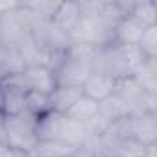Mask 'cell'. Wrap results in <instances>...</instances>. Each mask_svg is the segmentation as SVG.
<instances>
[{
    "instance_id": "cell-3",
    "label": "cell",
    "mask_w": 157,
    "mask_h": 157,
    "mask_svg": "<svg viewBox=\"0 0 157 157\" xmlns=\"http://www.w3.org/2000/svg\"><path fill=\"white\" fill-rule=\"evenodd\" d=\"M96 48L87 44H74L70 43L65 50L61 65L56 68V82L57 87H80L93 74V57Z\"/></svg>"
},
{
    "instance_id": "cell-22",
    "label": "cell",
    "mask_w": 157,
    "mask_h": 157,
    "mask_svg": "<svg viewBox=\"0 0 157 157\" xmlns=\"http://www.w3.org/2000/svg\"><path fill=\"white\" fill-rule=\"evenodd\" d=\"M4 140H6V115L0 111V142H4Z\"/></svg>"
},
{
    "instance_id": "cell-21",
    "label": "cell",
    "mask_w": 157,
    "mask_h": 157,
    "mask_svg": "<svg viewBox=\"0 0 157 157\" xmlns=\"http://www.w3.org/2000/svg\"><path fill=\"white\" fill-rule=\"evenodd\" d=\"M0 157H28V153L11 150V148H8L4 142H0Z\"/></svg>"
},
{
    "instance_id": "cell-16",
    "label": "cell",
    "mask_w": 157,
    "mask_h": 157,
    "mask_svg": "<svg viewBox=\"0 0 157 157\" xmlns=\"http://www.w3.org/2000/svg\"><path fill=\"white\" fill-rule=\"evenodd\" d=\"M129 15H131L133 19H137L144 28L157 24V6H155V2H151V0L135 2Z\"/></svg>"
},
{
    "instance_id": "cell-2",
    "label": "cell",
    "mask_w": 157,
    "mask_h": 157,
    "mask_svg": "<svg viewBox=\"0 0 157 157\" xmlns=\"http://www.w3.org/2000/svg\"><path fill=\"white\" fill-rule=\"evenodd\" d=\"M37 135H39V140H54V142L74 146V148L85 146L94 137L89 126L76 122L68 118L65 113H57V111H50L39 117Z\"/></svg>"
},
{
    "instance_id": "cell-25",
    "label": "cell",
    "mask_w": 157,
    "mask_h": 157,
    "mask_svg": "<svg viewBox=\"0 0 157 157\" xmlns=\"http://www.w3.org/2000/svg\"><path fill=\"white\" fill-rule=\"evenodd\" d=\"M72 157H74V155H72Z\"/></svg>"
},
{
    "instance_id": "cell-17",
    "label": "cell",
    "mask_w": 157,
    "mask_h": 157,
    "mask_svg": "<svg viewBox=\"0 0 157 157\" xmlns=\"http://www.w3.org/2000/svg\"><path fill=\"white\" fill-rule=\"evenodd\" d=\"M26 111H30L32 115H35L37 118L50 113L52 111V102H50V94H41L35 91H30L26 96Z\"/></svg>"
},
{
    "instance_id": "cell-15",
    "label": "cell",
    "mask_w": 157,
    "mask_h": 157,
    "mask_svg": "<svg viewBox=\"0 0 157 157\" xmlns=\"http://www.w3.org/2000/svg\"><path fill=\"white\" fill-rule=\"evenodd\" d=\"M135 80L146 93H155L157 91V57L144 61L142 68L135 76Z\"/></svg>"
},
{
    "instance_id": "cell-8",
    "label": "cell",
    "mask_w": 157,
    "mask_h": 157,
    "mask_svg": "<svg viewBox=\"0 0 157 157\" xmlns=\"http://www.w3.org/2000/svg\"><path fill=\"white\" fill-rule=\"evenodd\" d=\"M115 83L117 82L111 76H107L104 72H93L85 80V83L82 85V93H83V96H87L94 102H102L115 94Z\"/></svg>"
},
{
    "instance_id": "cell-20",
    "label": "cell",
    "mask_w": 157,
    "mask_h": 157,
    "mask_svg": "<svg viewBox=\"0 0 157 157\" xmlns=\"http://www.w3.org/2000/svg\"><path fill=\"white\" fill-rule=\"evenodd\" d=\"M22 6L26 10H30L32 13H35L37 17L46 19V21H52L54 13L59 8V2H22Z\"/></svg>"
},
{
    "instance_id": "cell-6",
    "label": "cell",
    "mask_w": 157,
    "mask_h": 157,
    "mask_svg": "<svg viewBox=\"0 0 157 157\" xmlns=\"http://www.w3.org/2000/svg\"><path fill=\"white\" fill-rule=\"evenodd\" d=\"M30 37L28 11L22 8L21 2L13 10L0 13V48L19 50V46L24 44Z\"/></svg>"
},
{
    "instance_id": "cell-14",
    "label": "cell",
    "mask_w": 157,
    "mask_h": 157,
    "mask_svg": "<svg viewBox=\"0 0 157 157\" xmlns=\"http://www.w3.org/2000/svg\"><path fill=\"white\" fill-rule=\"evenodd\" d=\"M96 113H98V102H94V100H91V98H87V96L82 94V98L78 100L65 115H67L68 118L76 120V122L87 126V124L96 117Z\"/></svg>"
},
{
    "instance_id": "cell-1",
    "label": "cell",
    "mask_w": 157,
    "mask_h": 157,
    "mask_svg": "<svg viewBox=\"0 0 157 157\" xmlns=\"http://www.w3.org/2000/svg\"><path fill=\"white\" fill-rule=\"evenodd\" d=\"M146 57L137 46H128L120 43H111L109 46L96 48L93 57V72H104L113 80L135 78L142 68Z\"/></svg>"
},
{
    "instance_id": "cell-4",
    "label": "cell",
    "mask_w": 157,
    "mask_h": 157,
    "mask_svg": "<svg viewBox=\"0 0 157 157\" xmlns=\"http://www.w3.org/2000/svg\"><path fill=\"white\" fill-rule=\"evenodd\" d=\"M39 118L30 111H22L19 115L6 117V146L22 153H30L39 142L37 135Z\"/></svg>"
},
{
    "instance_id": "cell-24",
    "label": "cell",
    "mask_w": 157,
    "mask_h": 157,
    "mask_svg": "<svg viewBox=\"0 0 157 157\" xmlns=\"http://www.w3.org/2000/svg\"><path fill=\"white\" fill-rule=\"evenodd\" d=\"M2 104H4V91H2V85H0V111H2Z\"/></svg>"
},
{
    "instance_id": "cell-19",
    "label": "cell",
    "mask_w": 157,
    "mask_h": 157,
    "mask_svg": "<svg viewBox=\"0 0 157 157\" xmlns=\"http://www.w3.org/2000/svg\"><path fill=\"white\" fill-rule=\"evenodd\" d=\"M144 155H146V146H142L133 139L120 140L115 151V157H144Z\"/></svg>"
},
{
    "instance_id": "cell-13",
    "label": "cell",
    "mask_w": 157,
    "mask_h": 157,
    "mask_svg": "<svg viewBox=\"0 0 157 157\" xmlns=\"http://www.w3.org/2000/svg\"><path fill=\"white\" fill-rule=\"evenodd\" d=\"M78 148L54 142V140H39L35 148L28 153V157H72Z\"/></svg>"
},
{
    "instance_id": "cell-10",
    "label": "cell",
    "mask_w": 157,
    "mask_h": 157,
    "mask_svg": "<svg viewBox=\"0 0 157 157\" xmlns=\"http://www.w3.org/2000/svg\"><path fill=\"white\" fill-rule=\"evenodd\" d=\"M80 17H82L80 2H72V0H68V2H59V8H57V11L52 17V24L59 32L68 35L72 32V28L78 24Z\"/></svg>"
},
{
    "instance_id": "cell-12",
    "label": "cell",
    "mask_w": 157,
    "mask_h": 157,
    "mask_svg": "<svg viewBox=\"0 0 157 157\" xmlns=\"http://www.w3.org/2000/svg\"><path fill=\"white\" fill-rule=\"evenodd\" d=\"M82 89L80 87H56L54 93L50 94L52 102V111L57 113H67L78 100L82 98Z\"/></svg>"
},
{
    "instance_id": "cell-18",
    "label": "cell",
    "mask_w": 157,
    "mask_h": 157,
    "mask_svg": "<svg viewBox=\"0 0 157 157\" xmlns=\"http://www.w3.org/2000/svg\"><path fill=\"white\" fill-rule=\"evenodd\" d=\"M140 54L146 57V59H155L157 57V24L153 26H148L139 41V46Z\"/></svg>"
},
{
    "instance_id": "cell-23",
    "label": "cell",
    "mask_w": 157,
    "mask_h": 157,
    "mask_svg": "<svg viewBox=\"0 0 157 157\" xmlns=\"http://www.w3.org/2000/svg\"><path fill=\"white\" fill-rule=\"evenodd\" d=\"M144 157H157V146L151 144V146H146V155Z\"/></svg>"
},
{
    "instance_id": "cell-11",
    "label": "cell",
    "mask_w": 157,
    "mask_h": 157,
    "mask_svg": "<svg viewBox=\"0 0 157 157\" xmlns=\"http://www.w3.org/2000/svg\"><path fill=\"white\" fill-rule=\"evenodd\" d=\"M144 30L146 28L131 15L122 17L118 21V24L115 26V43L128 44V46H139V41H140Z\"/></svg>"
},
{
    "instance_id": "cell-5",
    "label": "cell",
    "mask_w": 157,
    "mask_h": 157,
    "mask_svg": "<svg viewBox=\"0 0 157 157\" xmlns=\"http://www.w3.org/2000/svg\"><path fill=\"white\" fill-rule=\"evenodd\" d=\"M68 41L74 44H87L93 48H104L115 43V28L100 21L96 15L82 13L78 24L68 33Z\"/></svg>"
},
{
    "instance_id": "cell-7",
    "label": "cell",
    "mask_w": 157,
    "mask_h": 157,
    "mask_svg": "<svg viewBox=\"0 0 157 157\" xmlns=\"http://www.w3.org/2000/svg\"><path fill=\"white\" fill-rule=\"evenodd\" d=\"M131 139L142 146H151L157 142V118L155 113L131 115Z\"/></svg>"
},
{
    "instance_id": "cell-9",
    "label": "cell",
    "mask_w": 157,
    "mask_h": 157,
    "mask_svg": "<svg viewBox=\"0 0 157 157\" xmlns=\"http://www.w3.org/2000/svg\"><path fill=\"white\" fill-rule=\"evenodd\" d=\"M24 76L28 80V85L32 91L41 93V94H52L54 89L57 87L56 82V72L44 65H35V67H26Z\"/></svg>"
}]
</instances>
